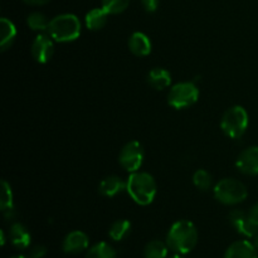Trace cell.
Wrapping results in <instances>:
<instances>
[{
    "label": "cell",
    "instance_id": "cell-12",
    "mask_svg": "<svg viewBox=\"0 0 258 258\" xmlns=\"http://www.w3.org/2000/svg\"><path fill=\"white\" fill-rule=\"evenodd\" d=\"M224 258H258L257 248L247 239H241L227 248Z\"/></svg>",
    "mask_w": 258,
    "mask_h": 258
},
{
    "label": "cell",
    "instance_id": "cell-28",
    "mask_svg": "<svg viewBox=\"0 0 258 258\" xmlns=\"http://www.w3.org/2000/svg\"><path fill=\"white\" fill-rule=\"evenodd\" d=\"M248 218L251 219L256 226H258V202L257 203H254L253 206L251 207V209H249Z\"/></svg>",
    "mask_w": 258,
    "mask_h": 258
},
{
    "label": "cell",
    "instance_id": "cell-16",
    "mask_svg": "<svg viewBox=\"0 0 258 258\" xmlns=\"http://www.w3.org/2000/svg\"><path fill=\"white\" fill-rule=\"evenodd\" d=\"M148 83L155 90H164L171 83L170 72L164 68H154L148 73Z\"/></svg>",
    "mask_w": 258,
    "mask_h": 258
},
{
    "label": "cell",
    "instance_id": "cell-15",
    "mask_svg": "<svg viewBox=\"0 0 258 258\" xmlns=\"http://www.w3.org/2000/svg\"><path fill=\"white\" fill-rule=\"evenodd\" d=\"M122 190H126V181H123L117 175L107 176L101 181L98 186V191L103 197H115Z\"/></svg>",
    "mask_w": 258,
    "mask_h": 258
},
{
    "label": "cell",
    "instance_id": "cell-30",
    "mask_svg": "<svg viewBox=\"0 0 258 258\" xmlns=\"http://www.w3.org/2000/svg\"><path fill=\"white\" fill-rule=\"evenodd\" d=\"M0 236H2V244L3 246H4L5 244V234H4V232H0Z\"/></svg>",
    "mask_w": 258,
    "mask_h": 258
},
{
    "label": "cell",
    "instance_id": "cell-11",
    "mask_svg": "<svg viewBox=\"0 0 258 258\" xmlns=\"http://www.w3.org/2000/svg\"><path fill=\"white\" fill-rule=\"evenodd\" d=\"M236 166L246 175H258V146L244 149L237 158Z\"/></svg>",
    "mask_w": 258,
    "mask_h": 258
},
{
    "label": "cell",
    "instance_id": "cell-25",
    "mask_svg": "<svg viewBox=\"0 0 258 258\" xmlns=\"http://www.w3.org/2000/svg\"><path fill=\"white\" fill-rule=\"evenodd\" d=\"M130 0H102V8L108 14H120L127 9Z\"/></svg>",
    "mask_w": 258,
    "mask_h": 258
},
{
    "label": "cell",
    "instance_id": "cell-26",
    "mask_svg": "<svg viewBox=\"0 0 258 258\" xmlns=\"http://www.w3.org/2000/svg\"><path fill=\"white\" fill-rule=\"evenodd\" d=\"M47 254V248L42 244H37V246L32 247L29 252V258H43Z\"/></svg>",
    "mask_w": 258,
    "mask_h": 258
},
{
    "label": "cell",
    "instance_id": "cell-24",
    "mask_svg": "<svg viewBox=\"0 0 258 258\" xmlns=\"http://www.w3.org/2000/svg\"><path fill=\"white\" fill-rule=\"evenodd\" d=\"M13 190L7 180H2V194H0V209L3 212L13 209Z\"/></svg>",
    "mask_w": 258,
    "mask_h": 258
},
{
    "label": "cell",
    "instance_id": "cell-18",
    "mask_svg": "<svg viewBox=\"0 0 258 258\" xmlns=\"http://www.w3.org/2000/svg\"><path fill=\"white\" fill-rule=\"evenodd\" d=\"M0 30H2V39H0V47L2 50H7L8 48L12 47L15 37H17V28L14 23L8 18H2L0 19Z\"/></svg>",
    "mask_w": 258,
    "mask_h": 258
},
{
    "label": "cell",
    "instance_id": "cell-31",
    "mask_svg": "<svg viewBox=\"0 0 258 258\" xmlns=\"http://www.w3.org/2000/svg\"><path fill=\"white\" fill-rule=\"evenodd\" d=\"M253 244H254V247H256V248H257V251H258V233L256 234V237H254Z\"/></svg>",
    "mask_w": 258,
    "mask_h": 258
},
{
    "label": "cell",
    "instance_id": "cell-22",
    "mask_svg": "<svg viewBox=\"0 0 258 258\" xmlns=\"http://www.w3.org/2000/svg\"><path fill=\"white\" fill-rule=\"evenodd\" d=\"M49 22L50 20L47 19L43 13L39 12H34L32 14L28 15L27 18V24L28 27L30 28L32 30H35V32H47L48 27H49Z\"/></svg>",
    "mask_w": 258,
    "mask_h": 258
},
{
    "label": "cell",
    "instance_id": "cell-1",
    "mask_svg": "<svg viewBox=\"0 0 258 258\" xmlns=\"http://www.w3.org/2000/svg\"><path fill=\"white\" fill-rule=\"evenodd\" d=\"M166 243L175 253H189L198 243V229L190 221L181 219L175 222L166 234Z\"/></svg>",
    "mask_w": 258,
    "mask_h": 258
},
{
    "label": "cell",
    "instance_id": "cell-5",
    "mask_svg": "<svg viewBox=\"0 0 258 258\" xmlns=\"http://www.w3.org/2000/svg\"><path fill=\"white\" fill-rule=\"evenodd\" d=\"M248 127V113L242 106H233L224 112L221 128L228 138L239 139Z\"/></svg>",
    "mask_w": 258,
    "mask_h": 258
},
{
    "label": "cell",
    "instance_id": "cell-4",
    "mask_svg": "<svg viewBox=\"0 0 258 258\" xmlns=\"http://www.w3.org/2000/svg\"><path fill=\"white\" fill-rule=\"evenodd\" d=\"M214 197L219 203L224 206H237L246 201L248 191L242 181L233 178H226L219 180L214 185Z\"/></svg>",
    "mask_w": 258,
    "mask_h": 258
},
{
    "label": "cell",
    "instance_id": "cell-19",
    "mask_svg": "<svg viewBox=\"0 0 258 258\" xmlns=\"http://www.w3.org/2000/svg\"><path fill=\"white\" fill-rule=\"evenodd\" d=\"M169 246L166 242L160 239H153L149 242L144 248V257L145 258H166L169 252Z\"/></svg>",
    "mask_w": 258,
    "mask_h": 258
},
{
    "label": "cell",
    "instance_id": "cell-2",
    "mask_svg": "<svg viewBox=\"0 0 258 258\" xmlns=\"http://www.w3.org/2000/svg\"><path fill=\"white\" fill-rule=\"evenodd\" d=\"M156 183L153 175L145 171L131 173L126 180V191L139 206H149L156 196Z\"/></svg>",
    "mask_w": 258,
    "mask_h": 258
},
{
    "label": "cell",
    "instance_id": "cell-3",
    "mask_svg": "<svg viewBox=\"0 0 258 258\" xmlns=\"http://www.w3.org/2000/svg\"><path fill=\"white\" fill-rule=\"evenodd\" d=\"M81 22L75 14H60L49 22L47 33L54 42L67 43L77 39L81 34Z\"/></svg>",
    "mask_w": 258,
    "mask_h": 258
},
{
    "label": "cell",
    "instance_id": "cell-7",
    "mask_svg": "<svg viewBox=\"0 0 258 258\" xmlns=\"http://www.w3.org/2000/svg\"><path fill=\"white\" fill-rule=\"evenodd\" d=\"M121 166L128 173L139 171L144 163V149L139 141H128L120 151L118 156Z\"/></svg>",
    "mask_w": 258,
    "mask_h": 258
},
{
    "label": "cell",
    "instance_id": "cell-27",
    "mask_svg": "<svg viewBox=\"0 0 258 258\" xmlns=\"http://www.w3.org/2000/svg\"><path fill=\"white\" fill-rule=\"evenodd\" d=\"M141 3L148 13L156 12V9L159 8V0H141Z\"/></svg>",
    "mask_w": 258,
    "mask_h": 258
},
{
    "label": "cell",
    "instance_id": "cell-14",
    "mask_svg": "<svg viewBox=\"0 0 258 258\" xmlns=\"http://www.w3.org/2000/svg\"><path fill=\"white\" fill-rule=\"evenodd\" d=\"M9 238L13 246L18 249L28 248L30 246V241H32V237H30V233L27 229V227L22 223H18V222L10 226Z\"/></svg>",
    "mask_w": 258,
    "mask_h": 258
},
{
    "label": "cell",
    "instance_id": "cell-8",
    "mask_svg": "<svg viewBox=\"0 0 258 258\" xmlns=\"http://www.w3.org/2000/svg\"><path fill=\"white\" fill-rule=\"evenodd\" d=\"M32 55L38 63H48L53 57L54 53V44H53V39L50 38L49 34H38L35 39L33 40L32 48Z\"/></svg>",
    "mask_w": 258,
    "mask_h": 258
},
{
    "label": "cell",
    "instance_id": "cell-17",
    "mask_svg": "<svg viewBox=\"0 0 258 258\" xmlns=\"http://www.w3.org/2000/svg\"><path fill=\"white\" fill-rule=\"evenodd\" d=\"M108 13L103 8H95L86 14V27L90 30H100L107 23Z\"/></svg>",
    "mask_w": 258,
    "mask_h": 258
},
{
    "label": "cell",
    "instance_id": "cell-33",
    "mask_svg": "<svg viewBox=\"0 0 258 258\" xmlns=\"http://www.w3.org/2000/svg\"><path fill=\"white\" fill-rule=\"evenodd\" d=\"M12 258H29V256H15V257H12Z\"/></svg>",
    "mask_w": 258,
    "mask_h": 258
},
{
    "label": "cell",
    "instance_id": "cell-21",
    "mask_svg": "<svg viewBox=\"0 0 258 258\" xmlns=\"http://www.w3.org/2000/svg\"><path fill=\"white\" fill-rule=\"evenodd\" d=\"M85 258H116V251L107 242H98L88 248Z\"/></svg>",
    "mask_w": 258,
    "mask_h": 258
},
{
    "label": "cell",
    "instance_id": "cell-20",
    "mask_svg": "<svg viewBox=\"0 0 258 258\" xmlns=\"http://www.w3.org/2000/svg\"><path fill=\"white\" fill-rule=\"evenodd\" d=\"M131 232V223L127 219H118V221L113 222L111 226L110 231H108V236L112 241L120 242L125 239L126 237L130 234Z\"/></svg>",
    "mask_w": 258,
    "mask_h": 258
},
{
    "label": "cell",
    "instance_id": "cell-29",
    "mask_svg": "<svg viewBox=\"0 0 258 258\" xmlns=\"http://www.w3.org/2000/svg\"><path fill=\"white\" fill-rule=\"evenodd\" d=\"M23 2L29 5H44L49 3L50 0H23Z\"/></svg>",
    "mask_w": 258,
    "mask_h": 258
},
{
    "label": "cell",
    "instance_id": "cell-9",
    "mask_svg": "<svg viewBox=\"0 0 258 258\" xmlns=\"http://www.w3.org/2000/svg\"><path fill=\"white\" fill-rule=\"evenodd\" d=\"M229 222L237 229V232L248 238H254L258 233V226L248 218V213H244L241 209H234L229 213Z\"/></svg>",
    "mask_w": 258,
    "mask_h": 258
},
{
    "label": "cell",
    "instance_id": "cell-10",
    "mask_svg": "<svg viewBox=\"0 0 258 258\" xmlns=\"http://www.w3.org/2000/svg\"><path fill=\"white\" fill-rule=\"evenodd\" d=\"M90 246V238L82 231H73L63 239L62 249L67 254H80L85 252Z\"/></svg>",
    "mask_w": 258,
    "mask_h": 258
},
{
    "label": "cell",
    "instance_id": "cell-23",
    "mask_svg": "<svg viewBox=\"0 0 258 258\" xmlns=\"http://www.w3.org/2000/svg\"><path fill=\"white\" fill-rule=\"evenodd\" d=\"M193 183L199 190H209L212 186V175L204 169H198L193 175Z\"/></svg>",
    "mask_w": 258,
    "mask_h": 258
},
{
    "label": "cell",
    "instance_id": "cell-32",
    "mask_svg": "<svg viewBox=\"0 0 258 258\" xmlns=\"http://www.w3.org/2000/svg\"><path fill=\"white\" fill-rule=\"evenodd\" d=\"M170 258H185V257H183V254H178V253H175V254H174V256H171Z\"/></svg>",
    "mask_w": 258,
    "mask_h": 258
},
{
    "label": "cell",
    "instance_id": "cell-13",
    "mask_svg": "<svg viewBox=\"0 0 258 258\" xmlns=\"http://www.w3.org/2000/svg\"><path fill=\"white\" fill-rule=\"evenodd\" d=\"M151 40L145 33L135 32L128 38V49L138 57H146L151 53Z\"/></svg>",
    "mask_w": 258,
    "mask_h": 258
},
{
    "label": "cell",
    "instance_id": "cell-6",
    "mask_svg": "<svg viewBox=\"0 0 258 258\" xmlns=\"http://www.w3.org/2000/svg\"><path fill=\"white\" fill-rule=\"evenodd\" d=\"M199 98V90L194 82H180L170 88L168 103L176 110L193 106Z\"/></svg>",
    "mask_w": 258,
    "mask_h": 258
}]
</instances>
